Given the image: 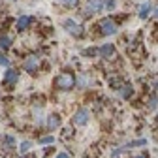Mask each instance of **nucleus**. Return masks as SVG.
<instances>
[{
    "instance_id": "2eb2a0df",
    "label": "nucleus",
    "mask_w": 158,
    "mask_h": 158,
    "mask_svg": "<svg viewBox=\"0 0 158 158\" xmlns=\"http://www.w3.org/2000/svg\"><path fill=\"white\" fill-rule=\"evenodd\" d=\"M147 145V139H134V141H130V143H126V145H123V149L124 151H128V149H132V147H145Z\"/></svg>"
},
{
    "instance_id": "6e6552de",
    "label": "nucleus",
    "mask_w": 158,
    "mask_h": 158,
    "mask_svg": "<svg viewBox=\"0 0 158 158\" xmlns=\"http://www.w3.org/2000/svg\"><path fill=\"white\" fill-rule=\"evenodd\" d=\"M30 25H32V17H30V15H21V17L17 19V25H15V27H17L19 32H23V30H27Z\"/></svg>"
},
{
    "instance_id": "393cba45",
    "label": "nucleus",
    "mask_w": 158,
    "mask_h": 158,
    "mask_svg": "<svg viewBox=\"0 0 158 158\" xmlns=\"http://www.w3.org/2000/svg\"><path fill=\"white\" fill-rule=\"evenodd\" d=\"M152 89L156 90V94H158V79H154V83H152Z\"/></svg>"
},
{
    "instance_id": "0eeeda50",
    "label": "nucleus",
    "mask_w": 158,
    "mask_h": 158,
    "mask_svg": "<svg viewBox=\"0 0 158 158\" xmlns=\"http://www.w3.org/2000/svg\"><path fill=\"white\" fill-rule=\"evenodd\" d=\"M17 81H19V72H17L15 68H8L6 73H4V83H6L8 87H11V85H15Z\"/></svg>"
},
{
    "instance_id": "4468645a",
    "label": "nucleus",
    "mask_w": 158,
    "mask_h": 158,
    "mask_svg": "<svg viewBox=\"0 0 158 158\" xmlns=\"http://www.w3.org/2000/svg\"><path fill=\"white\" fill-rule=\"evenodd\" d=\"M11 44H13V38L10 34H0V49H2V51L10 49Z\"/></svg>"
},
{
    "instance_id": "f03ea898",
    "label": "nucleus",
    "mask_w": 158,
    "mask_h": 158,
    "mask_svg": "<svg viewBox=\"0 0 158 158\" xmlns=\"http://www.w3.org/2000/svg\"><path fill=\"white\" fill-rule=\"evenodd\" d=\"M98 28H100V34L102 36H113V34H117L118 32V27H117V23L113 21V19H102L100 23H98Z\"/></svg>"
},
{
    "instance_id": "f8f14e48",
    "label": "nucleus",
    "mask_w": 158,
    "mask_h": 158,
    "mask_svg": "<svg viewBox=\"0 0 158 158\" xmlns=\"http://www.w3.org/2000/svg\"><path fill=\"white\" fill-rule=\"evenodd\" d=\"M45 124H47L49 130H56L58 126H60V117H58L56 113L49 115V117H47V121H45Z\"/></svg>"
},
{
    "instance_id": "9b49d317",
    "label": "nucleus",
    "mask_w": 158,
    "mask_h": 158,
    "mask_svg": "<svg viewBox=\"0 0 158 158\" xmlns=\"http://www.w3.org/2000/svg\"><path fill=\"white\" fill-rule=\"evenodd\" d=\"M139 19H149V15L151 13H154V8H152V4L151 2H143L141 6H139Z\"/></svg>"
},
{
    "instance_id": "412c9836",
    "label": "nucleus",
    "mask_w": 158,
    "mask_h": 158,
    "mask_svg": "<svg viewBox=\"0 0 158 158\" xmlns=\"http://www.w3.org/2000/svg\"><path fill=\"white\" fill-rule=\"evenodd\" d=\"M58 2L64 4V6H68V8H73V6H77L79 0H58Z\"/></svg>"
},
{
    "instance_id": "bb28decb",
    "label": "nucleus",
    "mask_w": 158,
    "mask_h": 158,
    "mask_svg": "<svg viewBox=\"0 0 158 158\" xmlns=\"http://www.w3.org/2000/svg\"><path fill=\"white\" fill-rule=\"evenodd\" d=\"M154 17H156V19H158V6H156V8H154Z\"/></svg>"
},
{
    "instance_id": "ddd939ff",
    "label": "nucleus",
    "mask_w": 158,
    "mask_h": 158,
    "mask_svg": "<svg viewBox=\"0 0 158 158\" xmlns=\"http://www.w3.org/2000/svg\"><path fill=\"white\" fill-rule=\"evenodd\" d=\"M15 147V137L11 135V134H6L4 137H2V149L4 151H11Z\"/></svg>"
},
{
    "instance_id": "aec40b11",
    "label": "nucleus",
    "mask_w": 158,
    "mask_h": 158,
    "mask_svg": "<svg viewBox=\"0 0 158 158\" xmlns=\"http://www.w3.org/2000/svg\"><path fill=\"white\" fill-rule=\"evenodd\" d=\"M81 55L83 56H96V55H100V51H98V49H83Z\"/></svg>"
},
{
    "instance_id": "dca6fc26",
    "label": "nucleus",
    "mask_w": 158,
    "mask_h": 158,
    "mask_svg": "<svg viewBox=\"0 0 158 158\" xmlns=\"http://www.w3.org/2000/svg\"><path fill=\"white\" fill-rule=\"evenodd\" d=\"M147 109H149V111L158 109V94H151V96H149V100H147Z\"/></svg>"
},
{
    "instance_id": "f257e3e1",
    "label": "nucleus",
    "mask_w": 158,
    "mask_h": 158,
    "mask_svg": "<svg viewBox=\"0 0 158 158\" xmlns=\"http://www.w3.org/2000/svg\"><path fill=\"white\" fill-rule=\"evenodd\" d=\"M75 85H77V79H75L73 73H60V75L55 79V87L58 90H64V92L72 90Z\"/></svg>"
},
{
    "instance_id": "39448f33",
    "label": "nucleus",
    "mask_w": 158,
    "mask_h": 158,
    "mask_svg": "<svg viewBox=\"0 0 158 158\" xmlns=\"http://www.w3.org/2000/svg\"><path fill=\"white\" fill-rule=\"evenodd\" d=\"M62 27H64V30L68 32V34H72V36H83V27L79 25L77 21H73V19H66V21L62 23Z\"/></svg>"
},
{
    "instance_id": "b1692460",
    "label": "nucleus",
    "mask_w": 158,
    "mask_h": 158,
    "mask_svg": "<svg viewBox=\"0 0 158 158\" xmlns=\"http://www.w3.org/2000/svg\"><path fill=\"white\" fill-rule=\"evenodd\" d=\"M55 158H70V154H68V152H58Z\"/></svg>"
},
{
    "instance_id": "5701e85b",
    "label": "nucleus",
    "mask_w": 158,
    "mask_h": 158,
    "mask_svg": "<svg viewBox=\"0 0 158 158\" xmlns=\"http://www.w3.org/2000/svg\"><path fill=\"white\" fill-rule=\"evenodd\" d=\"M0 66H4V68H8V66H10V60H8L4 55H0Z\"/></svg>"
},
{
    "instance_id": "9d476101",
    "label": "nucleus",
    "mask_w": 158,
    "mask_h": 158,
    "mask_svg": "<svg viewBox=\"0 0 158 158\" xmlns=\"http://www.w3.org/2000/svg\"><path fill=\"white\" fill-rule=\"evenodd\" d=\"M98 51H100V56L102 58H111L115 55V45L113 44H104L98 47Z\"/></svg>"
},
{
    "instance_id": "4be33fe9",
    "label": "nucleus",
    "mask_w": 158,
    "mask_h": 158,
    "mask_svg": "<svg viewBox=\"0 0 158 158\" xmlns=\"http://www.w3.org/2000/svg\"><path fill=\"white\" fill-rule=\"evenodd\" d=\"M115 6H117V0H106V10L107 11H113Z\"/></svg>"
},
{
    "instance_id": "6ab92c4d",
    "label": "nucleus",
    "mask_w": 158,
    "mask_h": 158,
    "mask_svg": "<svg viewBox=\"0 0 158 158\" xmlns=\"http://www.w3.org/2000/svg\"><path fill=\"white\" fill-rule=\"evenodd\" d=\"M38 143H40V145H53V143H55V137H53V135H42V137L38 139Z\"/></svg>"
},
{
    "instance_id": "cd10ccee",
    "label": "nucleus",
    "mask_w": 158,
    "mask_h": 158,
    "mask_svg": "<svg viewBox=\"0 0 158 158\" xmlns=\"http://www.w3.org/2000/svg\"><path fill=\"white\" fill-rule=\"evenodd\" d=\"M156 123H158V115H156Z\"/></svg>"
},
{
    "instance_id": "423d86ee",
    "label": "nucleus",
    "mask_w": 158,
    "mask_h": 158,
    "mask_svg": "<svg viewBox=\"0 0 158 158\" xmlns=\"http://www.w3.org/2000/svg\"><path fill=\"white\" fill-rule=\"evenodd\" d=\"M23 68H25L28 73H34V72H38V68H40V58H38L36 55H30V56H27V58H25V62H23Z\"/></svg>"
},
{
    "instance_id": "20e7f679",
    "label": "nucleus",
    "mask_w": 158,
    "mask_h": 158,
    "mask_svg": "<svg viewBox=\"0 0 158 158\" xmlns=\"http://www.w3.org/2000/svg\"><path fill=\"white\" fill-rule=\"evenodd\" d=\"M89 121H90V111H89L87 107L77 109V111L73 113V117H72V123H73L75 126H85V124H89Z\"/></svg>"
},
{
    "instance_id": "7ed1b4c3",
    "label": "nucleus",
    "mask_w": 158,
    "mask_h": 158,
    "mask_svg": "<svg viewBox=\"0 0 158 158\" xmlns=\"http://www.w3.org/2000/svg\"><path fill=\"white\" fill-rule=\"evenodd\" d=\"M102 10H106V0H87L83 13L89 17V15H94V13H100Z\"/></svg>"
},
{
    "instance_id": "1a4fd4ad",
    "label": "nucleus",
    "mask_w": 158,
    "mask_h": 158,
    "mask_svg": "<svg viewBox=\"0 0 158 158\" xmlns=\"http://www.w3.org/2000/svg\"><path fill=\"white\" fill-rule=\"evenodd\" d=\"M118 98H123V100H128V98L134 94V87L130 85V83H124V85H121L118 87Z\"/></svg>"
},
{
    "instance_id": "a211bd4d",
    "label": "nucleus",
    "mask_w": 158,
    "mask_h": 158,
    "mask_svg": "<svg viewBox=\"0 0 158 158\" xmlns=\"http://www.w3.org/2000/svg\"><path fill=\"white\" fill-rule=\"evenodd\" d=\"M34 147V141H30V139H25L21 145H19V151H21V154H27V152H30V149Z\"/></svg>"
},
{
    "instance_id": "a878e982",
    "label": "nucleus",
    "mask_w": 158,
    "mask_h": 158,
    "mask_svg": "<svg viewBox=\"0 0 158 158\" xmlns=\"http://www.w3.org/2000/svg\"><path fill=\"white\" fill-rule=\"evenodd\" d=\"M134 158H149V156H147V154H145V152H141V154H135V156H134Z\"/></svg>"
},
{
    "instance_id": "f3484780",
    "label": "nucleus",
    "mask_w": 158,
    "mask_h": 158,
    "mask_svg": "<svg viewBox=\"0 0 158 158\" xmlns=\"http://www.w3.org/2000/svg\"><path fill=\"white\" fill-rule=\"evenodd\" d=\"M77 85L81 87V89H85V87H89V85H92V77H89L87 73H83L81 77L77 79Z\"/></svg>"
}]
</instances>
